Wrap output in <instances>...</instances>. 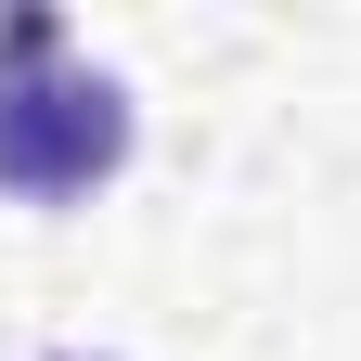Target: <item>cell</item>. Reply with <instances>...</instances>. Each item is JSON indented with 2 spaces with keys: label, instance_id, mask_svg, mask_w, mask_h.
Instances as JSON below:
<instances>
[{
  "label": "cell",
  "instance_id": "obj_1",
  "mask_svg": "<svg viewBox=\"0 0 361 361\" xmlns=\"http://www.w3.org/2000/svg\"><path fill=\"white\" fill-rule=\"evenodd\" d=\"M129 168V90L104 65H78L65 13H0V194L26 207H65V194H104Z\"/></svg>",
  "mask_w": 361,
  "mask_h": 361
},
{
  "label": "cell",
  "instance_id": "obj_2",
  "mask_svg": "<svg viewBox=\"0 0 361 361\" xmlns=\"http://www.w3.org/2000/svg\"><path fill=\"white\" fill-rule=\"evenodd\" d=\"M52 361H78V348H52Z\"/></svg>",
  "mask_w": 361,
  "mask_h": 361
}]
</instances>
